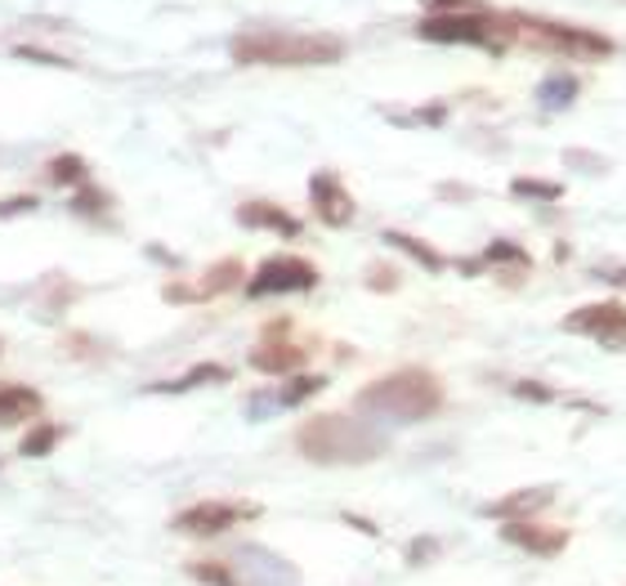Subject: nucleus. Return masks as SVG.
<instances>
[{
	"mask_svg": "<svg viewBox=\"0 0 626 586\" xmlns=\"http://www.w3.org/2000/svg\"><path fill=\"white\" fill-rule=\"evenodd\" d=\"M238 63H268V68H318V63H340L344 41L331 32H283V27H246L233 36Z\"/></svg>",
	"mask_w": 626,
	"mask_h": 586,
	"instance_id": "obj_1",
	"label": "nucleus"
},
{
	"mask_svg": "<svg viewBox=\"0 0 626 586\" xmlns=\"http://www.w3.org/2000/svg\"><path fill=\"white\" fill-rule=\"evenodd\" d=\"M300 452L314 462H372L385 452V439L359 417H318L300 430Z\"/></svg>",
	"mask_w": 626,
	"mask_h": 586,
	"instance_id": "obj_2",
	"label": "nucleus"
},
{
	"mask_svg": "<svg viewBox=\"0 0 626 586\" xmlns=\"http://www.w3.org/2000/svg\"><path fill=\"white\" fill-rule=\"evenodd\" d=\"M443 389L430 372H394L376 385H367L359 395V408H367L372 417H394V421H421L439 408Z\"/></svg>",
	"mask_w": 626,
	"mask_h": 586,
	"instance_id": "obj_3",
	"label": "nucleus"
},
{
	"mask_svg": "<svg viewBox=\"0 0 626 586\" xmlns=\"http://www.w3.org/2000/svg\"><path fill=\"white\" fill-rule=\"evenodd\" d=\"M421 41H439V45H493V23L483 14H470V10H443V14H430L416 27Z\"/></svg>",
	"mask_w": 626,
	"mask_h": 586,
	"instance_id": "obj_4",
	"label": "nucleus"
},
{
	"mask_svg": "<svg viewBox=\"0 0 626 586\" xmlns=\"http://www.w3.org/2000/svg\"><path fill=\"white\" fill-rule=\"evenodd\" d=\"M318 283V269L309 259H296V255H273L255 269V278L246 283V296L260 300V296H287V291H309Z\"/></svg>",
	"mask_w": 626,
	"mask_h": 586,
	"instance_id": "obj_5",
	"label": "nucleus"
},
{
	"mask_svg": "<svg viewBox=\"0 0 626 586\" xmlns=\"http://www.w3.org/2000/svg\"><path fill=\"white\" fill-rule=\"evenodd\" d=\"M564 332H582L600 345H626V305H617V300L582 305L564 318Z\"/></svg>",
	"mask_w": 626,
	"mask_h": 586,
	"instance_id": "obj_6",
	"label": "nucleus"
},
{
	"mask_svg": "<svg viewBox=\"0 0 626 586\" xmlns=\"http://www.w3.org/2000/svg\"><path fill=\"white\" fill-rule=\"evenodd\" d=\"M255 506H233V501H201V506H188L184 515H175V529L179 533H197V538H216L224 529H233L238 519H251Z\"/></svg>",
	"mask_w": 626,
	"mask_h": 586,
	"instance_id": "obj_7",
	"label": "nucleus"
},
{
	"mask_svg": "<svg viewBox=\"0 0 626 586\" xmlns=\"http://www.w3.org/2000/svg\"><path fill=\"white\" fill-rule=\"evenodd\" d=\"M541 41L560 45V54H573V58H604L613 54V41L600 36V32H586V27H569V23H541V19H524Z\"/></svg>",
	"mask_w": 626,
	"mask_h": 586,
	"instance_id": "obj_8",
	"label": "nucleus"
},
{
	"mask_svg": "<svg viewBox=\"0 0 626 586\" xmlns=\"http://www.w3.org/2000/svg\"><path fill=\"white\" fill-rule=\"evenodd\" d=\"M309 202H314L318 220L331 224V229H344V224L354 220V198L344 192L340 175H331V170H318V175L309 179Z\"/></svg>",
	"mask_w": 626,
	"mask_h": 586,
	"instance_id": "obj_9",
	"label": "nucleus"
},
{
	"mask_svg": "<svg viewBox=\"0 0 626 586\" xmlns=\"http://www.w3.org/2000/svg\"><path fill=\"white\" fill-rule=\"evenodd\" d=\"M502 538H506L510 546H524L528 555H541V560L560 555V551L569 546V533H564V529H541V524H532V519H506Z\"/></svg>",
	"mask_w": 626,
	"mask_h": 586,
	"instance_id": "obj_10",
	"label": "nucleus"
},
{
	"mask_svg": "<svg viewBox=\"0 0 626 586\" xmlns=\"http://www.w3.org/2000/svg\"><path fill=\"white\" fill-rule=\"evenodd\" d=\"M550 501H554V488H550V484H541V488H515V493H506L502 501H493L483 515L502 519V524H506V519H532V515H537L541 506H550Z\"/></svg>",
	"mask_w": 626,
	"mask_h": 586,
	"instance_id": "obj_11",
	"label": "nucleus"
},
{
	"mask_svg": "<svg viewBox=\"0 0 626 586\" xmlns=\"http://www.w3.org/2000/svg\"><path fill=\"white\" fill-rule=\"evenodd\" d=\"M238 224H246V229H273L277 237H296L300 233V220L287 215L283 207H273V202H242L238 207Z\"/></svg>",
	"mask_w": 626,
	"mask_h": 586,
	"instance_id": "obj_12",
	"label": "nucleus"
},
{
	"mask_svg": "<svg viewBox=\"0 0 626 586\" xmlns=\"http://www.w3.org/2000/svg\"><path fill=\"white\" fill-rule=\"evenodd\" d=\"M41 408H45V399L36 395L32 385H0V425L32 421Z\"/></svg>",
	"mask_w": 626,
	"mask_h": 586,
	"instance_id": "obj_13",
	"label": "nucleus"
},
{
	"mask_svg": "<svg viewBox=\"0 0 626 586\" xmlns=\"http://www.w3.org/2000/svg\"><path fill=\"white\" fill-rule=\"evenodd\" d=\"M229 380V367L220 363H201V367H188L179 380H162V385H149L153 395H184V389H197V385H220Z\"/></svg>",
	"mask_w": 626,
	"mask_h": 586,
	"instance_id": "obj_14",
	"label": "nucleus"
},
{
	"mask_svg": "<svg viewBox=\"0 0 626 586\" xmlns=\"http://www.w3.org/2000/svg\"><path fill=\"white\" fill-rule=\"evenodd\" d=\"M251 363H255L260 372H268V376H283V372H292V367L300 363V350H296V345H260V350L251 354Z\"/></svg>",
	"mask_w": 626,
	"mask_h": 586,
	"instance_id": "obj_15",
	"label": "nucleus"
},
{
	"mask_svg": "<svg viewBox=\"0 0 626 586\" xmlns=\"http://www.w3.org/2000/svg\"><path fill=\"white\" fill-rule=\"evenodd\" d=\"M385 242H389V246H398V251H407L411 259H421V269H430V274H439V269H443V255H439L430 242H421V237H407V233L389 229V233H385Z\"/></svg>",
	"mask_w": 626,
	"mask_h": 586,
	"instance_id": "obj_16",
	"label": "nucleus"
},
{
	"mask_svg": "<svg viewBox=\"0 0 626 586\" xmlns=\"http://www.w3.org/2000/svg\"><path fill=\"white\" fill-rule=\"evenodd\" d=\"M515 198H532V202H560L564 198V184H550V179H515L510 184Z\"/></svg>",
	"mask_w": 626,
	"mask_h": 586,
	"instance_id": "obj_17",
	"label": "nucleus"
},
{
	"mask_svg": "<svg viewBox=\"0 0 626 586\" xmlns=\"http://www.w3.org/2000/svg\"><path fill=\"white\" fill-rule=\"evenodd\" d=\"M322 385H327V376H296V380H287V385H283V395H277V403H283V408H296V403L314 399Z\"/></svg>",
	"mask_w": 626,
	"mask_h": 586,
	"instance_id": "obj_18",
	"label": "nucleus"
},
{
	"mask_svg": "<svg viewBox=\"0 0 626 586\" xmlns=\"http://www.w3.org/2000/svg\"><path fill=\"white\" fill-rule=\"evenodd\" d=\"M50 184H86V162L77 153H63L50 162Z\"/></svg>",
	"mask_w": 626,
	"mask_h": 586,
	"instance_id": "obj_19",
	"label": "nucleus"
},
{
	"mask_svg": "<svg viewBox=\"0 0 626 586\" xmlns=\"http://www.w3.org/2000/svg\"><path fill=\"white\" fill-rule=\"evenodd\" d=\"M54 443H58V430L54 425H36L28 439H23V457H45V452H54Z\"/></svg>",
	"mask_w": 626,
	"mask_h": 586,
	"instance_id": "obj_20",
	"label": "nucleus"
},
{
	"mask_svg": "<svg viewBox=\"0 0 626 586\" xmlns=\"http://www.w3.org/2000/svg\"><path fill=\"white\" fill-rule=\"evenodd\" d=\"M238 283V259H229V265H216V274L206 278V287H201V296H216V291H229Z\"/></svg>",
	"mask_w": 626,
	"mask_h": 586,
	"instance_id": "obj_21",
	"label": "nucleus"
},
{
	"mask_svg": "<svg viewBox=\"0 0 626 586\" xmlns=\"http://www.w3.org/2000/svg\"><path fill=\"white\" fill-rule=\"evenodd\" d=\"M108 207V192L103 188H77V198H73V211H81V215H95V211H103Z\"/></svg>",
	"mask_w": 626,
	"mask_h": 586,
	"instance_id": "obj_22",
	"label": "nucleus"
},
{
	"mask_svg": "<svg viewBox=\"0 0 626 586\" xmlns=\"http://www.w3.org/2000/svg\"><path fill=\"white\" fill-rule=\"evenodd\" d=\"M578 95V81L573 77H560V81H546L541 86V103H569Z\"/></svg>",
	"mask_w": 626,
	"mask_h": 586,
	"instance_id": "obj_23",
	"label": "nucleus"
},
{
	"mask_svg": "<svg viewBox=\"0 0 626 586\" xmlns=\"http://www.w3.org/2000/svg\"><path fill=\"white\" fill-rule=\"evenodd\" d=\"M488 259H510V265H528V255H524L519 246H510V242H493L488 255H483V265H488Z\"/></svg>",
	"mask_w": 626,
	"mask_h": 586,
	"instance_id": "obj_24",
	"label": "nucleus"
},
{
	"mask_svg": "<svg viewBox=\"0 0 626 586\" xmlns=\"http://www.w3.org/2000/svg\"><path fill=\"white\" fill-rule=\"evenodd\" d=\"M14 58H28V63H54V68H73V63H67V58L45 54V49H36V45H19V49H14Z\"/></svg>",
	"mask_w": 626,
	"mask_h": 586,
	"instance_id": "obj_25",
	"label": "nucleus"
},
{
	"mask_svg": "<svg viewBox=\"0 0 626 586\" xmlns=\"http://www.w3.org/2000/svg\"><path fill=\"white\" fill-rule=\"evenodd\" d=\"M193 577L216 582V586H233V573H224V568H216V564H193Z\"/></svg>",
	"mask_w": 626,
	"mask_h": 586,
	"instance_id": "obj_26",
	"label": "nucleus"
},
{
	"mask_svg": "<svg viewBox=\"0 0 626 586\" xmlns=\"http://www.w3.org/2000/svg\"><path fill=\"white\" fill-rule=\"evenodd\" d=\"M23 211H36V198H14V202H0V220H6V215H23Z\"/></svg>",
	"mask_w": 626,
	"mask_h": 586,
	"instance_id": "obj_27",
	"label": "nucleus"
},
{
	"mask_svg": "<svg viewBox=\"0 0 626 586\" xmlns=\"http://www.w3.org/2000/svg\"><path fill=\"white\" fill-rule=\"evenodd\" d=\"M515 395H524V399H554L546 385H532V380H519V385H515Z\"/></svg>",
	"mask_w": 626,
	"mask_h": 586,
	"instance_id": "obj_28",
	"label": "nucleus"
},
{
	"mask_svg": "<svg viewBox=\"0 0 626 586\" xmlns=\"http://www.w3.org/2000/svg\"><path fill=\"white\" fill-rule=\"evenodd\" d=\"M604 283H617V287H626V274H617V269H595Z\"/></svg>",
	"mask_w": 626,
	"mask_h": 586,
	"instance_id": "obj_29",
	"label": "nucleus"
}]
</instances>
